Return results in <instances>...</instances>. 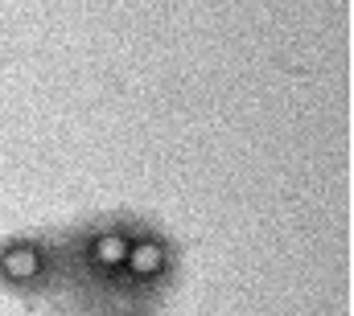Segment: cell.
<instances>
[{"mask_svg": "<svg viewBox=\"0 0 354 316\" xmlns=\"http://www.w3.org/2000/svg\"><path fill=\"white\" fill-rule=\"evenodd\" d=\"M0 296L25 313L62 316L71 304L66 226H21L0 235Z\"/></svg>", "mask_w": 354, "mask_h": 316, "instance_id": "cell-1", "label": "cell"}, {"mask_svg": "<svg viewBox=\"0 0 354 316\" xmlns=\"http://www.w3.org/2000/svg\"><path fill=\"white\" fill-rule=\"evenodd\" d=\"M83 316H153V313H128V308H111V313H83Z\"/></svg>", "mask_w": 354, "mask_h": 316, "instance_id": "cell-4", "label": "cell"}, {"mask_svg": "<svg viewBox=\"0 0 354 316\" xmlns=\"http://www.w3.org/2000/svg\"><path fill=\"white\" fill-rule=\"evenodd\" d=\"M136 210H91L66 226V255H71V304L62 316L83 313H111L115 288L128 255Z\"/></svg>", "mask_w": 354, "mask_h": 316, "instance_id": "cell-2", "label": "cell"}, {"mask_svg": "<svg viewBox=\"0 0 354 316\" xmlns=\"http://www.w3.org/2000/svg\"><path fill=\"white\" fill-rule=\"evenodd\" d=\"M181 275H185L181 238L165 222H157L149 214H136L132 235H128L124 271H120V288H115V308L161 316L165 304L181 288Z\"/></svg>", "mask_w": 354, "mask_h": 316, "instance_id": "cell-3", "label": "cell"}]
</instances>
